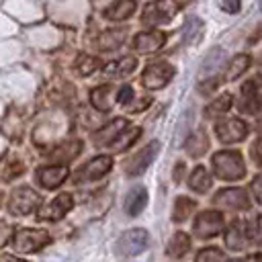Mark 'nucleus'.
<instances>
[{"label":"nucleus","instance_id":"obj_1","mask_svg":"<svg viewBox=\"0 0 262 262\" xmlns=\"http://www.w3.org/2000/svg\"><path fill=\"white\" fill-rule=\"evenodd\" d=\"M211 166H213V174L221 180H239L246 176L244 158L235 149H221L213 154Z\"/></svg>","mask_w":262,"mask_h":262},{"label":"nucleus","instance_id":"obj_2","mask_svg":"<svg viewBox=\"0 0 262 262\" xmlns=\"http://www.w3.org/2000/svg\"><path fill=\"white\" fill-rule=\"evenodd\" d=\"M180 10V4L174 2V0H156V2H149L143 10V25H149V27H160V25H166L170 23Z\"/></svg>","mask_w":262,"mask_h":262},{"label":"nucleus","instance_id":"obj_3","mask_svg":"<svg viewBox=\"0 0 262 262\" xmlns=\"http://www.w3.org/2000/svg\"><path fill=\"white\" fill-rule=\"evenodd\" d=\"M49 233L43 231V229H18L14 231L12 235V246L16 252H25V254H31V252H37L41 250L43 246L49 244Z\"/></svg>","mask_w":262,"mask_h":262},{"label":"nucleus","instance_id":"obj_4","mask_svg":"<svg viewBox=\"0 0 262 262\" xmlns=\"http://www.w3.org/2000/svg\"><path fill=\"white\" fill-rule=\"evenodd\" d=\"M39 203H41L39 192H35L29 186H18L12 190L8 199V211L12 215H29L39 207Z\"/></svg>","mask_w":262,"mask_h":262},{"label":"nucleus","instance_id":"obj_5","mask_svg":"<svg viewBox=\"0 0 262 262\" xmlns=\"http://www.w3.org/2000/svg\"><path fill=\"white\" fill-rule=\"evenodd\" d=\"M147 248V231L141 227L135 229H127L121 233V237L117 239V254L119 256H137Z\"/></svg>","mask_w":262,"mask_h":262},{"label":"nucleus","instance_id":"obj_6","mask_svg":"<svg viewBox=\"0 0 262 262\" xmlns=\"http://www.w3.org/2000/svg\"><path fill=\"white\" fill-rule=\"evenodd\" d=\"M172 78H174V68L168 61H154L143 70L141 84L149 90H158L164 88Z\"/></svg>","mask_w":262,"mask_h":262},{"label":"nucleus","instance_id":"obj_7","mask_svg":"<svg viewBox=\"0 0 262 262\" xmlns=\"http://www.w3.org/2000/svg\"><path fill=\"white\" fill-rule=\"evenodd\" d=\"M242 113L254 115L262 108V76H254L242 84Z\"/></svg>","mask_w":262,"mask_h":262},{"label":"nucleus","instance_id":"obj_8","mask_svg":"<svg viewBox=\"0 0 262 262\" xmlns=\"http://www.w3.org/2000/svg\"><path fill=\"white\" fill-rule=\"evenodd\" d=\"M215 135L221 143H239L248 137V125L242 119H221L215 125Z\"/></svg>","mask_w":262,"mask_h":262},{"label":"nucleus","instance_id":"obj_9","mask_svg":"<svg viewBox=\"0 0 262 262\" xmlns=\"http://www.w3.org/2000/svg\"><path fill=\"white\" fill-rule=\"evenodd\" d=\"M213 205L217 209L244 211V209H250V199L244 188H223L213 196Z\"/></svg>","mask_w":262,"mask_h":262},{"label":"nucleus","instance_id":"obj_10","mask_svg":"<svg viewBox=\"0 0 262 262\" xmlns=\"http://www.w3.org/2000/svg\"><path fill=\"white\" fill-rule=\"evenodd\" d=\"M223 227V215L221 211H203L196 215L194 219V225H192V231L196 237L201 239H207V237H213L221 231Z\"/></svg>","mask_w":262,"mask_h":262},{"label":"nucleus","instance_id":"obj_11","mask_svg":"<svg viewBox=\"0 0 262 262\" xmlns=\"http://www.w3.org/2000/svg\"><path fill=\"white\" fill-rule=\"evenodd\" d=\"M158 151H160V141H149L143 149H139V151L125 164V172H127L129 176H141V174L149 168V164L156 160Z\"/></svg>","mask_w":262,"mask_h":262},{"label":"nucleus","instance_id":"obj_12","mask_svg":"<svg viewBox=\"0 0 262 262\" xmlns=\"http://www.w3.org/2000/svg\"><path fill=\"white\" fill-rule=\"evenodd\" d=\"M72 207H74L72 194L63 192V194L55 196L47 207L39 209V211H37V219H41V221H59V219H63V217L70 213Z\"/></svg>","mask_w":262,"mask_h":262},{"label":"nucleus","instance_id":"obj_13","mask_svg":"<svg viewBox=\"0 0 262 262\" xmlns=\"http://www.w3.org/2000/svg\"><path fill=\"white\" fill-rule=\"evenodd\" d=\"M113 168V158L111 156H96L92 158L84 168H80L76 172V182H88V180H96L100 176H104L108 170Z\"/></svg>","mask_w":262,"mask_h":262},{"label":"nucleus","instance_id":"obj_14","mask_svg":"<svg viewBox=\"0 0 262 262\" xmlns=\"http://www.w3.org/2000/svg\"><path fill=\"white\" fill-rule=\"evenodd\" d=\"M129 127V123H127V119H123V117H119V119H115V121H111V123H106L104 127H100L94 135H92V141H94V145H98V147H104V145H113L115 143V139L125 131Z\"/></svg>","mask_w":262,"mask_h":262},{"label":"nucleus","instance_id":"obj_15","mask_svg":"<svg viewBox=\"0 0 262 262\" xmlns=\"http://www.w3.org/2000/svg\"><path fill=\"white\" fill-rule=\"evenodd\" d=\"M225 244L229 250L242 252L250 244V227L244 221H233L225 231Z\"/></svg>","mask_w":262,"mask_h":262},{"label":"nucleus","instance_id":"obj_16","mask_svg":"<svg viewBox=\"0 0 262 262\" xmlns=\"http://www.w3.org/2000/svg\"><path fill=\"white\" fill-rule=\"evenodd\" d=\"M166 43V35L160 31H147V33H137L133 39V47L139 53H156L162 49Z\"/></svg>","mask_w":262,"mask_h":262},{"label":"nucleus","instance_id":"obj_17","mask_svg":"<svg viewBox=\"0 0 262 262\" xmlns=\"http://www.w3.org/2000/svg\"><path fill=\"white\" fill-rule=\"evenodd\" d=\"M68 166H61V164H57V166H43L39 172H37V178H39V182H41V186L43 188H57L61 182H66V178H68Z\"/></svg>","mask_w":262,"mask_h":262},{"label":"nucleus","instance_id":"obj_18","mask_svg":"<svg viewBox=\"0 0 262 262\" xmlns=\"http://www.w3.org/2000/svg\"><path fill=\"white\" fill-rule=\"evenodd\" d=\"M147 205V190L143 186H135L129 190V194L125 196V213L135 217L143 211V207Z\"/></svg>","mask_w":262,"mask_h":262},{"label":"nucleus","instance_id":"obj_19","mask_svg":"<svg viewBox=\"0 0 262 262\" xmlns=\"http://www.w3.org/2000/svg\"><path fill=\"white\" fill-rule=\"evenodd\" d=\"M188 250H190V237H188L184 231H176V233L170 237L168 246H166V254H168L170 258H182Z\"/></svg>","mask_w":262,"mask_h":262},{"label":"nucleus","instance_id":"obj_20","mask_svg":"<svg viewBox=\"0 0 262 262\" xmlns=\"http://www.w3.org/2000/svg\"><path fill=\"white\" fill-rule=\"evenodd\" d=\"M135 0H117L115 4H111L106 10H104V16L108 20H125L133 14L135 10Z\"/></svg>","mask_w":262,"mask_h":262},{"label":"nucleus","instance_id":"obj_21","mask_svg":"<svg viewBox=\"0 0 262 262\" xmlns=\"http://www.w3.org/2000/svg\"><path fill=\"white\" fill-rule=\"evenodd\" d=\"M184 149H186V154H188V156H192V158H201V156L209 149V139H207L205 131H203V129L194 131V133L186 139Z\"/></svg>","mask_w":262,"mask_h":262},{"label":"nucleus","instance_id":"obj_22","mask_svg":"<svg viewBox=\"0 0 262 262\" xmlns=\"http://www.w3.org/2000/svg\"><path fill=\"white\" fill-rule=\"evenodd\" d=\"M80 149H82V143H80V141H68V143L57 145L49 156H51V160H55V162H59L61 166H66V162L74 160V158L80 154Z\"/></svg>","mask_w":262,"mask_h":262},{"label":"nucleus","instance_id":"obj_23","mask_svg":"<svg viewBox=\"0 0 262 262\" xmlns=\"http://www.w3.org/2000/svg\"><path fill=\"white\" fill-rule=\"evenodd\" d=\"M111 94H113V84H102L90 92V100L98 111H111V106H113Z\"/></svg>","mask_w":262,"mask_h":262},{"label":"nucleus","instance_id":"obj_24","mask_svg":"<svg viewBox=\"0 0 262 262\" xmlns=\"http://www.w3.org/2000/svg\"><path fill=\"white\" fill-rule=\"evenodd\" d=\"M203 31H205V25L201 18H188L186 25L182 27V43L184 45L199 43L203 37Z\"/></svg>","mask_w":262,"mask_h":262},{"label":"nucleus","instance_id":"obj_25","mask_svg":"<svg viewBox=\"0 0 262 262\" xmlns=\"http://www.w3.org/2000/svg\"><path fill=\"white\" fill-rule=\"evenodd\" d=\"M248 68H250V55H246V53H237V55L229 61V66H227L223 78L229 80V82H233V80H237L242 74H246Z\"/></svg>","mask_w":262,"mask_h":262},{"label":"nucleus","instance_id":"obj_26","mask_svg":"<svg viewBox=\"0 0 262 262\" xmlns=\"http://www.w3.org/2000/svg\"><path fill=\"white\" fill-rule=\"evenodd\" d=\"M211 184H213V180H211L209 172H207L203 166H196V168L190 172V176H188V186H190L192 190H196V192H207V190L211 188Z\"/></svg>","mask_w":262,"mask_h":262},{"label":"nucleus","instance_id":"obj_27","mask_svg":"<svg viewBox=\"0 0 262 262\" xmlns=\"http://www.w3.org/2000/svg\"><path fill=\"white\" fill-rule=\"evenodd\" d=\"M135 66H137V59L131 57V55H127V57H121L119 61L108 63L106 70H104V74H111V76H129V74H133Z\"/></svg>","mask_w":262,"mask_h":262},{"label":"nucleus","instance_id":"obj_28","mask_svg":"<svg viewBox=\"0 0 262 262\" xmlns=\"http://www.w3.org/2000/svg\"><path fill=\"white\" fill-rule=\"evenodd\" d=\"M196 209V203L192 201V199H188V196H178L176 199V203H174V211H172V219L176 221V223H182L184 219H188L190 217V213Z\"/></svg>","mask_w":262,"mask_h":262},{"label":"nucleus","instance_id":"obj_29","mask_svg":"<svg viewBox=\"0 0 262 262\" xmlns=\"http://www.w3.org/2000/svg\"><path fill=\"white\" fill-rule=\"evenodd\" d=\"M231 104H233V96H231L229 92H225V94L217 96V98H215V100L205 108V115H207V117L223 115V113H227V111L231 108Z\"/></svg>","mask_w":262,"mask_h":262},{"label":"nucleus","instance_id":"obj_30","mask_svg":"<svg viewBox=\"0 0 262 262\" xmlns=\"http://www.w3.org/2000/svg\"><path fill=\"white\" fill-rule=\"evenodd\" d=\"M139 133H141L139 127H127V129L115 139V143L111 145V149H113V151H125L127 147H131V143H135V139L139 137Z\"/></svg>","mask_w":262,"mask_h":262},{"label":"nucleus","instance_id":"obj_31","mask_svg":"<svg viewBox=\"0 0 262 262\" xmlns=\"http://www.w3.org/2000/svg\"><path fill=\"white\" fill-rule=\"evenodd\" d=\"M98 66H100L98 59L96 57H90V55H80L78 57V63H76V68H78V72L82 76H90Z\"/></svg>","mask_w":262,"mask_h":262},{"label":"nucleus","instance_id":"obj_32","mask_svg":"<svg viewBox=\"0 0 262 262\" xmlns=\"http://www.w3.org/2000/svg\"><path fill=\"white\" fill-rule=\"evenodd\" d=\"M194 262H223V252L219 248H205L196 254Z\"/></svg>","mask_w":262,"mask_h":262},{"label":"nucleus","instance_id":"obj_33","mask_svg":"<svg viewBox=\"0 0 262 262\" xmlns=\"http://www.w3.org/2000/svg\"><path fill=\"white\" fill-rule=\"evenodd\" d=\"M133 98V88L129 86V84H125V86H121L119 88V92H117V100L121 102V104H129V100Z\"/></svg>","mask_w":262,"mask_h":262},{"label":"nucleus","instance_id":"obj_34","mask_svg":"<svg viewBox=\"0 0 262 262\" xmlns=\"http://www.w3.org/2000/svg\"><path fill=\"white\" fill-rule=\"evenodd\" d=\"M14 235V229H12V225H8L6 221H0V248L10 239Z\"/></svg>","mask_w":262,"mask_h":262},{"label":"nucleus","instance_id":"obj_35","mask_svg":"<svg viewBox=\"0 0 262 262\" xmlns=\"http://www.w3.org/2000/svg\"><path fill=\"white\" fill-rule=\"evenodd\" d=\"M250 188H252V194L256 196V201L262 205V174H258V176L252 180V186H250Z\"/></svg>","mask_w":262,"mask_h":262},{"label":"nucleus","instance_id":"obj_36","mask_svg":"<svg viewBox=\"0 0 262 262\" xmlns=\"http://www.w3.org/2000/svg\"><path fill=\"white\" fill-rule=\"evenodd\" d=\"M242 0H221V8L225 10V12H229V14H235L237 10H239V4Z\"/></svg>","mask_w":262,"mask_h":262},{"label":"nucleus","instance_id":"obj_37","mask_svg":"<svg viewBox=\"0 0 262 262\" xmlns=\"http://www.w3.org/2000/svg\"><path fill=\"white\" fill-rule=\"evenodd\" d=\"M217 84H219V80H217V78H209V80H205V82H201V84H199V90H201L203 94H209L211 90H215V88H217Z\"/></svg>","mask_w":262,"mask_h":262},{"label":"nucleus","instance_id":"obj_38","mask_svg":"<svg viewBox=\"0 0 262 262\" xmlns=\"http://www.w3.org/2000/svg\"><path fill=\"white\" fill-rule=\"evenodd\" d=\"M252 158H254V162L258 166H262V137L252 145Z\"/></svg>","mask_w":262,"mask_h":262},{"label":"nucleus","instance_id":"obj_39","mask_svg":"<svg viewBox=\"0 0 262 262\" xmlns=\"http://www.w3.org/2000/svg\"><path fill=\"white\" fill-rule=\"evenodd\" d=\"M254 237H256V244L262 246V215L256 219V231H254Z\"/></svg>","mask_w":262,"mask_h":262},{"label":"nucleus","instance_id":"obj_40","mask_svg":"<svg viewBox=\"0 0 262 262\" xmlns=\"http://www.w3.org/2000/svg\"><path fill=\"white\" fill-rule=\"evenodd\" d=\"M182 174H184V164H182V162H178V164H176V168H174V182H180Z\"/></svg>","mask_w":262,"mask_h":262},{"label":"nucleus","instance_id":"obj_41","mask_svg":"<svg viewBox=\"0 0 262 262\" xmlns=\"http://www.w3.org/2000/svg\"><path fill=\"white\" fill-rule=\"evenodd\" d=\"M0 262H27V260L14 258V256H10V254H0Z\"/></svg>","mask_w":262,"mask_h":262},{"label":"nucleus","instance_id":"obj_42","mask_svg":"<svg viewBox=\"0 0 262 262\" xmlns=\"http://www.w3.org/2000/svg\"><path fill=\"white\" fill-rule=\"evenodd\" d=\"M250 262H262V256H260V254H256V256H252V258H250Z\"/></svg>","mask_w":262,"mask_h":262},{"label":"nucleus","instance_id":"obj_43","mask_svg":"<svg viewBox=\"0 0 262 262\" xmlns=\"http://www.w3.org/2000/svg\"><path fill=\"white\" fill-rule=\"evenodd\" d=\"M258 6H260V10H262V0H258Z\"/></svg>","mask_w":262,"mask_h":262},{"label":"nucleus","instance_id":"obj_44","mask_svg":"<svg viewBox=\"0 0 262 262\" xmlns=\"http://www.w3.org/2000/svg\"><path fill=\"white\" fill-rule=\"evenodd\" d=\"M229 262H244V260H229Z\"/></svg>","mask_w":262,"mask_h":262},{"label":"nucleus","instance_id":"obj_45","mask_svg":"<svg viewBox=\"0 0 262 262\" xmlns=\"http://www.w3.org/2000/svg\"><path fill=\"white\" fill-rule=\"evenodd\" d=\"M258 123H260V127H262V117H260V121H258Z\"/></svg>","mask_w":262,"mask_h":262},{"label":"nucleus","instance_id":"obj_46","mask_svg":"<svg viewBox=\"0 0 262 262\" xmlns=\"http://www.w3.org/2000/svg\"><path fill=\"white\" fill-rule=\"evenodd\" d=\"M0 205H2V192H0Z\"/></svg>","mask_w":262,"mask_h":262}]
</instances>
